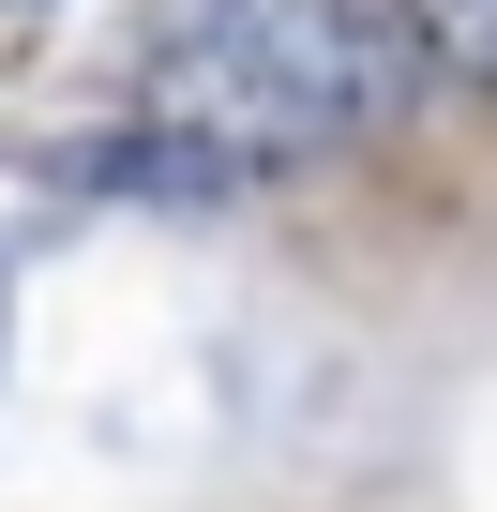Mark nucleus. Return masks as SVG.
Listing matches in <instances>:
<instances>
[{
  "instance_id": "obj_1",
  "label": "nucleus",
  "mask_w": 497,
  "mask_h": 512,
  "mask_svg": "<svg viewBox=\"0 0 497 512\" xmlns=\"http://www.w3.org/2000/svg\"><path fill=\"white\" fill-rule=\"evenodd\" d=\"M392 76L407 61L362 0H166V31H151V121L196 136L226 181L362 136Z\"/></svg>"
},
{
  "instance_id": "obj_2",
  "label": "nucleus",
  "mask_w": 497,
  "mask_h": 512,
  "mask_svg": "<svg viewBox=\"0 0 497 512\" xmlns=\"http://www.w3.org/2000/svg\"><path fill=\"white\" fill-rule=\"evenodd\" d=\"M407 31H422V61H437V76L497 91V0H407Z\"/></svg>"
},
{
  "instance_id": "obj_3",
  "label": "nucleus",
  "mask_w": 497,
  "mask_h": 512,
  "mask_svg": "<svg viewBox=\"0 0 497 512\" xmlns=\"http://www.w3.org/2000/svg\"><path fill=\"white\" fill-rule=\"evenodd\" d=\"M0 16H31V0H0Z\"/></svg>"
}]
</instances>
